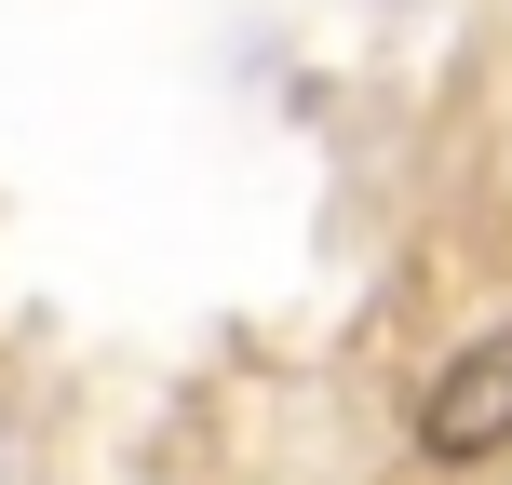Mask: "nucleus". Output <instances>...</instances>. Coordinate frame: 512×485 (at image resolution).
Returning a JSON list of instances; mask_svg holds the SVG:
<instances>
[{
	"label": "nucleus",
	"instance_id": "obj_1",
	"mask_svg": "<svg viewBox=\"0 0 512 485\" xmlns=\"http://www.w3.org/2000/svg\"><path fill=\"white\" fill-rule=\"evenodd\" d=\"M405 432H418V459H432V472H486V459H512V324L459 337V351L405 391Z\"/></svg>",
	"mask_w": 512,
	"mask_h": 485
}]
</instances>
